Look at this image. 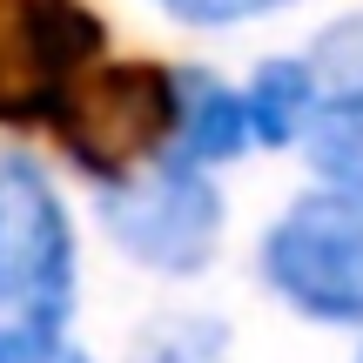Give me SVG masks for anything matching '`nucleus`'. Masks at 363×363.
<instances>
[{
  "label": "nucleus",
  "mask_w": 363,
  "mask_h": 363,
  "mask_svg": "<svg viewBox=\"0 0 363 363\" xmlns=\"http://www.w3.org/2000/svg\"><path fill=\"white\" fill-rule=\"evenodd\" d=\"M74 310V229L40 162L0 155V343L61 337Z\"/></svg>",
  "instance_id": "obj_2"
},
{
  "label": "nucleus",
  "mask_w": 363,
  "mask_h": 363,
  "mask_svg": "<svg viewBox=\"0 0 363 363\" xmlns=\"http://www.w3.org/2000/svg\"><path fill=\"white\" fill-rule=\"evenodd\" d=\"M101 61V21L81 0H0V121H54L61 94Z\"/></svg>",
  "instance_id": "obj_5"
},
{
  "label": "nucleus",
  "mask_w": 363,
  "mask_h": 363,
  "mask_svg": "<svg viewBox=\"0 0 363 363\" xmlns=\"http://www.w3.org/2000/svg\"><path fill=\"white\" fill-rule=\"evenodd\" d=\"M162 13H175L182 27H242V21H262V13L289 7V0H155Z\"/></svg>",
  "instance_id": "obj_9"
},
{
  "label": "nucleus",
  "mask_w": 363,
  "mask_h": 363,
  "mask_svg": "<svg viewBox=\"0 0 363 363\" xmlns=\"http://www.w3.org/2000/svg\"><path fill=\"white\" fill-rule=\"evenodd\" d=\"M0 363H88L67 337H27V343H0Z\"/></svg>",
  "instance_id": "obj_11"
},
{
  "label": "nucleus",
  "mask_w": 363,
  "mask_h": 363,
  "mask_svg": "<svg viewBox=\"0 0 363 363\" xmlns=\"http://www.w3.org/2000/svg\"><path fill=\"white\" fill-rule=\"evenodd\" d=\"M357 363H363V350H357Z\"/></svg>",
  "instance_id": "obj_12"
},
{
  "label": "nucleus",
  "mask_w": 363,
  "mask_h": 363,
  "mask_svg": "<svg viewBox=\"0 0 363 363\" xmlns=\"http://www.w3.org/2000/svg\"><path fill=\"white\" fill-rule=\"evenodd\" d=\"M155 363H222V323H175L155 343Z\"/></svg>",
  "instance_id": "obj_10"
},
{
  "label": "nucleus",
  "mask_w": 363,
  "mask_h": 363,
  "mask_svg": "<svg viewBox=\"0 0 363 363\" xmlns=\"http://www.w3.org/2000/svg\"><path fill=\"white\" fill-rule=\"evenodd\" d=\"M323 101L310 121V155L330 175V189L363 195V21H343L316 48Z\"/></svg>",
  "instance_id": "obj_6"
},
{
  "label": "nucleus",
  "mask_w": 363,
  "mask_h": 363,
  "mask_svg": "<svg viewBox=\"0 0 363 363\" xmlns=\"http://www.w3.org/2000/svg\"><path fill=\"white\" fill-rule=\"evenodd\" d=\"M262 283L316 323H363V195L316 189L262 235Z\"/></svg>",
  "instance_id": "obj_3"
},
{
  "label": "nucleus",
  "mask_w": 363,
  "mask_h": 363,
  "mask_svg": "<svg viewBox=\"0 0 363 363\" xmlns=\"http://www.w3.org/2000/svg\"><path fill=\"white\" fill-rule=\"evenodd\" d=\"M316 101H323V81H316L310 61H262L256 81H249V94H242L249 128H256V142H269V148L310 135Z\"/></svg>",
  "instance_id": "obj_8"
},
{
  "label": "nucleus",
  "mask_w": 363,
  "mask_h": 363,
  "mask_svg": "<svg viewBox=\"0 0 363 363\" xmlns=\"http://www.w3.org/2000/svg\"><path fill=\"white\" fill-rule=\"evenodd\" d=\"M101 222L142 269L195 276L222 242V195L216 182L189 162L175 169H142L128 182L101 189Z\"/></svg>",
  "instance_id": "obj_4"
},
{
  "label": "nucleus",
  "mask_w": 363,
  "mask_h": 363,
  "mask_svg": "<svg viewBox=\"0 0 363 363\" xmlns=\"http://www.w3.org/2000/svg\"><path fill=\"white\" fill-rule=\"evenodd\" d=\"M54 135L94 182L142 175L182 135V74L162 61H94L54 108Z\"/></svg>",
  "instance_id": "obj_1"
},
{
  "label": "nucleus",
  "mask_w": 363,
  "mask_h": 363,
  "mask_svg": "<svg viewBox=\"0 0 363 363\" xmlns=\"http://www.w3.org/2000/svg\"><path fill=\"white\" fill-rule=\"evenodd\" d=\"M249 142H256V128H249L242 94H229L222 81H208V74H182V135H175V155L189 162V169H202V162L242 155Z\"/></svg>",
  "instance_id": "obj_7"
}]
</instances>
